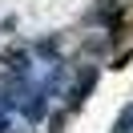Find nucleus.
Wrapping results in <instances>:
<instances>
[{"label": "nucleus", "mask_w": 133, "mask_h": 133, "mask_svg": "<svg viewBox=\"0 0 133 133\" xmlns=\"http://www.w3.org/2000/svg\"><path fill=\"white\" fill-rule=\"evenodd\" d=\"M113 133H133V105L125 109L121 117H117V129H113Z\"/></svg>", "instance_id": "1"}, {"label": "nucleus", "mask_w": 133, "mask_h": 133, "mask_svg": "<svg viewBox=\"0 0 133 133\" xmlns=\"http://www.w3.org/2000/svg\"><path fill=\"white\" fill-rule=\"evenodd\" d=\"M8 69H16V73H24V52H12V57H8Z\"/></svg>", "instance_id": "2"}, {"label": "nucleus", "mask_w": 133, "mask_h": 133, "mask_svg": "<svg viewBox=\"0 0 133 133\" xmlns=\"http://www.w3.org/2000/svg\"><path fill=\"white\" fill-rule=\"evenodd\" d=\"M8 129V117H4V105H0V133Z\"/></svg>", "instance_id": "3"}]
</instances>
